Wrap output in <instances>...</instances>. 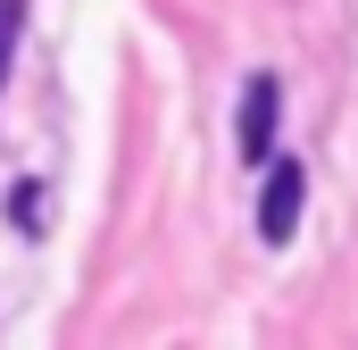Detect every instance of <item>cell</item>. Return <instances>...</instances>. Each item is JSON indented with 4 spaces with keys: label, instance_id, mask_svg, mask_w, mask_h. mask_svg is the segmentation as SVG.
<instances>
[{
    "label": "cell",
    "instance_id": "cell-1",
    "mask_svg": "<svg viewBox=\"0 0 358 350\" xmlns=\"http://www.w3.org/2000/svg\"><path fill=\"white\" fill-rule=\"evenodd\" d=\"M300 200H308V167L300 159H267V183H259V242L283 251L300 234Z\"/></svg>",
    "mask_w": 358,
    "mask_h": 350
},
{
    "label": "cell",
    "instance_id": "cell-2",
    "mask_svg": "<svg viewBox=\"0 0 358 350\" xmlns=\"http://www.w3.org/2000/svg\"><path fill=\"white\" fill-rule=\"evenodd\" d=\"M275 125H283V84L259 67V76H242V117H234V150H242L250 167H267Z\"/></svg>",
    "mask_w": 358,
    "mask_h": 350
},
{
    "label": "cell",
    "instance_id": "cell-3",
    "mask_svg": "<svg viewBox=\"0 0 358 350\" xmlns=\"http://www.w3.org/2000/svg\"><path fill=\"white\" fill-rule=\"evenodd\" d=\"M8 217H17V234H42V183H17L8 192Z\"/></svg>",
    "mask_w": 358,
    "mask_h": 350
},
{
    "label": "cell",
    "instance_id": "cell-4",
    "mask_svg": "<svg viewBox=\"0 0 358 350\" xmlns=\"http://www.w3.org/2000/svg\"><path fill=\"white\" fill-rule=\"evenodd\" d=\"M17 34H25V0H0V84H8V59H17Z\"/></svg>",
    "mask_w": 358,
    "mask_h": 350
}]
</instances>
